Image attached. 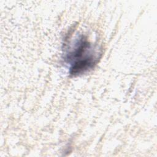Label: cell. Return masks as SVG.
<instances>
[{
  "instance_id": "6da1fadb",
  "label": "cell",
  "mask_w": 157,
  "mask_h": 157,
  "mask_svg": "<svg viewBox=\"0 0 157 157\" xmlns=\"http://www.w3.org/2000/svg\"><path fill=\"white\" fill-rule=\"evenodd\" d=\"M63 59L69 65L71 76L82 75L93 69L99 62L101 52L86 34H80L64 44Z\"/></svg>"
}]
</instances>
